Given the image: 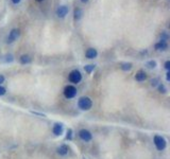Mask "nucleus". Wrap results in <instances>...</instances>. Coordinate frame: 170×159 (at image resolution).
Wrapping results in <instances>:
<instances>
[{
  "label": "nucleus",
  "mask_w": 170,
  "mask_h": 159,
  "mask_svg": "<svg viewBox=\"0 0 170 159\" xmlns=\"http://www.w3.org/2000/svg\"><path fill=\"white\" fill-rule=\"evenodd\" d=\"M78 106L82 110H89L92 106V101L88 96H82V98L79 99Z\"/></svg>",
  "instance_id": "1"
},
{
  "label": "nucleus",
  "mask_w": 170,
  "mask_h": 159,
  "mask_svg": "<svg viewBox=\"0 0 170 159\" xmlns=\"http://www.w3.org/2000/svg\"><path fill=\"white\" fill-rule=\"evenodd\" d=\"M154 145H155V147L158 151H163V150H165V147H166V139H165L164 137L156 135V136L154 137Z\"/></svg>",
  "instance_id": "2"
},
{
  "label": "nucleus",
  "mask_w": 170,
  "mask_h": 159,
  "mask_svg": "<svg viewBox=\"0 0 170 159\" xmlns=\"http://www.w3.org/2000/svg\"><path fill=\"white\" fill-rule=\"evenodd\" d=\"M64 96L67 99H74L77 96V88L72 85H68L64 89Z\"/></svg>",
  "instance_id": "3"
},
{
  "label": "nucleus",
  "mask_w": 170,
  "mask_h": 159,
  "mask_svg": "<svg viewBox=\"0 0 170 159\" xmlns=\"http://www.w3.org/2000/svg\"><path fill=\"white\" fill-rule=\"evenodd\" d=\"M69 81L71 82V83L74 84H78L81 82V80H82V74H81V72L79 71V70H72L71 72L69 73Z\"/></svg>",
  "instance_id": "4"
},
{
  "label": "nucleus",
  "mask_w": 170,
  "mask_h": 159,
  "mask_svg": "<svg viewBox=\"0 0 170 159\" xmlns=\"http://www.w3.org/2000/svg\"><path fill=\"white\" fill-rule=\"evenodd\" d=\"M79 137H80L83 141H85V142H88V141H90L92 139V133L87 130H81L80 132H79Z\"/></svg>",
  "instance_id": "5"
},
{
  "label": "nucleus",
  "mask_w": 170,
  "mask_h": 159,
  "mask_svg": "<svg viewBox=\"0 0 170 159\" xmlns=\"http://www.w3.org/2000/svg\"><path fill=\"white\" fill-rule=\"evenodd\" d=\"M19 35H20V31H19L18 29H13L12 31L10 32V35H9L8 40H6V42H8L9 44L15 42V40L19 37Z\"/></svg>",
  "instance_id": "6"
},
{
  "label": "nucleus",
  "mask_w": 170,
  "mask_h": 159,
  "mask_svg": "<svg viewBox=\"0 0 170 159\" xmlns=\"http://www.w3.org/2000/svg\"><path fill=\"white\" fill-rule=\"evenodd\" d=\"M68 12H69V8H68V6L61 5V6H59V8H57V15L60 17V18H64V17H65L66 15L68 14Z\"/></svg>",
  "instance_id": "7"
},
{
  "label": "nucleus",
  "mask_w": 170,
  "mask_h": 159,
  "mask_svg": "<svg viewBox=\"0 0 170 159\" xmlns=\"http://www.w3.org/2000/svg\"><path fill=\"white\" fill-rule=\"evenodd\" d=\"M52 132H53V134H54L55 136H61V135L63 134V125H62V124H60V123L54 124Z\"/></svg>",
  "instance_id": "8"
},
{
  "label": "nucleus",
  "mask_w": 170,
  "mask_h": 159,
  "mask_svg": "<svg viewBox=\"0 0 170 159\" xmlns=\"http://www.w3.org/2000/svg\"><path fill=\"white\" fill-rule=\"evenodd\" d=\"M85 55H86V57H87V59H95V57H97V55H98V52H97L96 49L89 48L87 51H86Z\"/></svg>",
  "instance_id": "9"
},
{
  "label": "nucleus",
  "mask_w": 170,
  "mask_h": 159,
  "mask_svg": "<svg viewBox=\"0 0 170 159\" xmlns=\"http://www.w3.org/2000/svg\"><path fill=\"white\" fill-rule=\"evenodd\" d=\"M146 79H147V74H146V72L143 71V70H139V71L135 74V80H136L137 82H144Z\"/></svg>",
  "instance_id": "10"
},
{
  "label": "nucleus",
  "mask_w": 170,
  "mask_h": 159,
  "mask_svg": "<svg viewBox=\"0 0 170 159\" xmlns=\"http://www.w3.org/2000/svg\"><path fill=\"white\" fill-rule=\"evenodd\" d=\"M168 48V45H167V42H158V44H155V49L156 50H166V49Z\"/></svg>",
  "instance_id": "11"
},
{
  "label": "nucleus",
  "mask_w": 170,
  "mask_h": 159,
  "mask_svg": "<svg viewBox=\"0 0 170 159\" xmlns=\"http://www.w3.org/2000/svg\"><path fill=\"white\" fill-rule=\"evenodd\" d=\"M57 153H59L60 155H62V156H65L66 154L68 153V147H67V145H65V144L61 145V147L57 149Z\"/></svg>",
  "instance_id": "12"
},
{
  "label": "nucleus",
  "mask_w": 170,
  "mask_h": 159,
  "mask_svg": "<svg viewBox=\"0 0 170 159\" xmlns=\"http://www.w3.org/2000/svg\"><path fill=\"white\" fill-rule=\"evenodd\" d=\"M82 15H83V11L81 10V8H76V10H75V18H76L77 20L81 19Z\"/></svg>",
  "instance_id": "13"
},
{
  "label": "nucleus",
  "mask_w": 170,
  "mask_h": 159,
  "mask_svg": "<svg viewBox=\"0 0 170 159\" xmlns=\"http://www.w3.org/2000/svg\"><path fill=\"white\" fill-rule=\"evenodd\" d=\"M30 62H31V57L29 56V55H23V56L20 57V63L21 64H29Z\"/></svg>",
  "instance_id": "14"
},
{
  "label": "nucleus",
  "mask_w": 170,
  "mask_h": 159,
  "mask_svg": "<svg viewBox=\"0 0 170 159\" xmlns=\"http://www.w3.org/2000/svg\"><path fill=\"white\" fill-rule=\"evenodd\" d=\"M146 66H147L148 68H150V69H153V68L156 67V62L152 59V61L147 62V63H146Z\"/></svg>",
  "instance_id": "15"
},
{
  "label": "nucleus",
  "mask_w": 170,
  "mask_h": 159,
  "mask_svg": "<svg viewBox=\"0 0 170 159\" xmlns=\"http://www.w3.org/2000/svg\"><path fill=\"white\" fill-rule=\"evenodd\" d=\"M131 68H132V64L131 63H124V64H122V66H121V69L123 70V71L131 70Z\"/></svg>",
  "instance_id": "16"
},
{
  "label": "nucleus",
  "mask_w": 170,
  "mask_h": 159,
  "mask_svg": "<svg viewBox=\"0 0 170 159\" xmlns=\"http://www.w3.org/2000/svg\"><path fill=\"white\" fill-rule=\"evenodd\" d=\"M95 69V65H87L84 67V70L87 73H92V71Z\"/></svg>",
  "instance_id": "17"
},
{
  "label": "nucleus",
  "mask_w": 170,
  "mask_h": 159,
  "mask_svg": "<svg viewBox=\"0 0 170 159\" xmlns=\"http://www.w3.org/2000/svg\"><path fill=\"white\" fill-rule=\"evenodd\" d=\"M158 91H160L161 93H166V92H167V88L165 87V85H163V84H160V85H158Z\"/></svg>",
  "instance_id": "18"
},
{
  "label": "nucleus",
  "mask_w": 170,
  "mask_h": 159,
  "mask_svg": "<svg viewBox=\"0 0 170 159\" xmlns=\"http://www.w3.org/2000/svg\"><path fill=\"white\" fill-rule=\"evenodd\" d=\"M66 138H67V140H72V130L71 128H68Z\"/></svg>",
  "instance_id": "19"
},
{
  "label": "nucleus",
  "mask_w": 170,
  "mask_h": 159,
  "mask_svg": "<svg viewBox=\"0 0 170 159\" xmlns=\"http://www.w3.org/2000/svg\"><path fill=\"white\" fill-rule=\"evenodd\" d=\"M6 92V89L4 87H2V86H0V96H4Z\"/></svg>",
  "instance_id": "20"
},
{
  "label": "nucleus",
  "mask_w": 170,
  "mask_h": 159,
  "mask_svg": "<svg viewBox=\"0 0 170 159\" xmlns=\"http://www.w3.org/2000/svg\"><path fill=\"white\" fill-rule=\"evenodd\" d=\"M158 79H153V80H151V85L153 86H156L158 85Z\"/></svg>",
  "instance_id": "21"
},
{
  "label": "nucleus",
  "mask_w": 170,
  "mask_h": 159,
  "mask_svg": "<svg viewBox=\"0 0 170 159\" xmlns=\"http://www.w3.org/2000/svg\"><path fill=\"white\" fill-rule=\"evenodd\" d=\"M12 61H13V55H12V54H9V55H6L5 62H12Z\"/></svg>",
  "instance_id": "22"
},
{
  "label": "nucleus",
  "mask_w": 170,
  "mask_h": 159,
  "mask_svg": "<svg viewBox=\"0 0 170 159\" xmlns=\"http://www.w3.org/2000/svg\"><path fill=\"white\" fill-rule=\"evenodd\" d=\"M165 68H166L167 70L170 69V62L169 61H167L166 63H165Z\"/></svg>",
  "instance_id": "23"
},
{
  "label": "nucleus",
  "mask_w": 170,
  "mask_h": 159,
  "mask_svg": "<svg viewBox=\"0 0 170 159\" xmlns=\"http://www.w3.org/2000/svg\"><path fill=\"white\" fill-rule=\"evenodd\" d=\"M166 80H167V81H169V80H170V72L169 71L166 73Z\"/></svg>",
  "instance_id": "24"
},
{
  "label": "nucleus",
  "mask_w": 170,
  "mask_h": 159,
  "mask_svg": "<svg viewBox=\"0 0 170 159\" xmlns=\"http://www.w3.org/2000/svg\"><path fill=\"white\" fill-rule=\"evenodd\" d=\"M4 82V76H0V84H2Z\"/></svg>",
  "instance_id": "25"
},
{
  "label": "nucleus",
  "mask_w": 170,
  "mask_h": 159,
  "mask_svg": "<svg viewBox=\"0 0 170 159\" xmlns=\"http://www.w3.org/2000/svg\"><path fill=\"white\" fill-rule=\"evenodd\" d=\"M12 2H13V3H15V4H17V3H19V2H20V0H12Z\"/></svg>",
  "instance_id": "26"
},
{
  "label": "nucleus",
  "mask_w": 170,
  "mask_h": 159,
  "mask_svg": "<svg viewBox=\"0 0 170 159\" xmlns=\"http://www.w3.org/2000/svg\"><path fill=\"white\" fill-rule=\"evenodd\" d=\"M81 1H82V2H83V3H85V2H87V1H88V0H81Z\"/></svg>",
  "instance_id": "27"
},
{
  "label": "nucleus",
  "mask_w": 170,
  "mask_h": 159,
  "mask_svg": "<svg viewBox=\"0 0 170 159\" xmlns=\"http://www.w3.org/2000/svg\"><path fill=\"white\" fill-rule=\"evenodd\" d=\"M37 1H43V0H37Z\"/></svg>",
  "instance_id": "28"
}]
</instances>
